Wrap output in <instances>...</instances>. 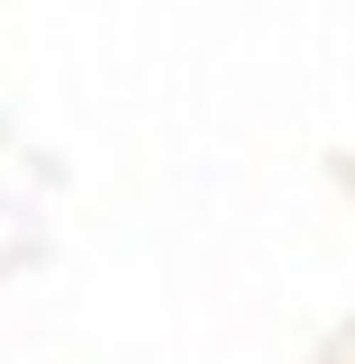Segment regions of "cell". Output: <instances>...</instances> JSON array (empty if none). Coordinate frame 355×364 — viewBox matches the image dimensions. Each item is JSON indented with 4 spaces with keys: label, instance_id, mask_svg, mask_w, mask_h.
Wrapping results in <instances>:
<instances>
[]
</instances>
